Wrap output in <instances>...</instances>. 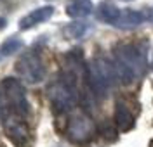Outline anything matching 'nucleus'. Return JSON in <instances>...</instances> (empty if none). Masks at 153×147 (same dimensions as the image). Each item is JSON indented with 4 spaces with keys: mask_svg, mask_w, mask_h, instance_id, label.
Here are the masks:
<instances>
[{
    "mask_svg": "<svg viewBox=\"0 0 153 147\" xmlns=\"http://www.w3.org/2000/svg\"><path fill=\"white\" fill-rule=\"evenodd\" d=\"M0 59H2V56H0Z\"/></svg>",
    "mask_w": 153,
    "mask_h": 147,
    "instance_id": "18",
    "label": "nucleus"
},
{
    "mask_svg": "<svg viewBox=\"0 0 153 147\" xmlns=\"http://www.w3.org/2000/svg\"><path fill=\"white\" fill-rule=\"evenodd\" d=\"M0 88H2V94H4V99H5L9 113L16 114V116H21V118L26 116L30 113V104H28L25 85L19 80L12 78V76H7V78L2 80Z\"/></svg>",
    "mask_w": 153,
    "mask_h": 147,
    "instance_id": "4",
    "label": "nucleus"
},
{
    "mask_svg": "<svg viewBox=\"0 0 153 147\" xmlns=\"http://www.w3.org/2000/svg\"><path fill=\"white\" fill-rule=\"evenodd\" d=\"M65 9H66V14L70 18L82 19V18H87L89 14H92L94 5L91 0H70Z\"/></svg>",
    "mask_w": 153,
    "mask_h": 147,
    "instance_id": "11",
    "label": "nucleus"
},
{
    "mask_svg": "<svg viewBox=\"0 0 153 147\" xmlns=\"http://www.w3.org/2000/svg\"><path fill=\"white\" fill-rule=\"evenodd\" d=\"M52 14H54V7L52 5H44V7H37V9H33L31 12H28L26 16H23L21 19H19L18 26L21 31H26V29H31L35 28L37 24H42V23H45L52 18Z\"/></svg>",
    "mask_w": 153,
    "mask_h": 147,
    "instance_id": "8",
    "label": "nucleus"
},
{
    "mask_svg": "<svg viewBox=\"0 0 153 147\" xmlns=\"http://www.w3.org/2000/svg\"><path fill=\"white\" fill-rule=\"evenodd\" d=\"M16 71L26 83H38L45 78V66L37 50L25 52L16 62Z\"/></svg>",
    "mask_w": 153,
    "mask_h": 147,
    "instance_id": "6",
    "label": "nucleus"
},
{
    "mask_svg": "<svg viewBox=\"0 0 153 147\" xmlns=\"http://www.w3.org/2000/svg\"><path fill=\"white\" fill-rule=\"evenodd\" d=\"M92 29V26L89 23H84V21H76V23H70L63 28V33L66 38H84L87 33Z\"/></svg>",
    "mask_w": 153,
    "mask_h": 147,
    "instance_id": "13",
    "label": "nucleus"
},
{
    "mask_svg": "<svg viewBox=\"0 0 153 147\" xmlns=\"http://www.w3.org/2000/svg\"><path fill=\"white\" fill-rule=\"evenodd\" d=\"M4 132L16 147H31V132L25 118L7 113L4 116Z\"/></svg>",
    "mask_w": 153,
    "mask_h": 147,
    "instance_id": "7",
    "label": "nucleus"
},
{
    "mask_svg": "<svg viewBox=\"0 0 153 147\" xmlns=\"http://www.w3.org/2000/svg\"><path fill=\"white\" fill-rule=\"evenodd\" d=\"M5 23H7V21L4 19V18H0V29H2V28H5Z\"/></svg>",
    "mask_w": 153,
    "mask_h": 147,
    "instance_id": "15",
    "label": "nucleus"
},
{
    "mask_svg": "<svg viewBox=\"0 0 153 147\" xmlns=\"http://www.w3.org/2000/svg\"><path fill=\"white\" fill-rule=\"evenodd\" d=\"M113 121H115V127L120 132H129V130L134 128V114L124 100H117Z\"/></svg>",
    "mask_w": 153,
    "mask_h": 147,
    "instance_id": "9",
    "label": "nucleus"
},
{
    "mask_svg": "<svg viewBox=\"0 0 153 147\" xmlns=\"http://www.w3.org/2000/svg\"><path fill=\"white\" fill-rule=\"evenodd\" d=\"M120 14H122V10L118 9L111 0H103V2L97 5V10H96L97 19L106 23V24H113V26L118 23Z\"/></svg>",
    "mask_w": 153,
    "mask_h": 147,
    "instance_id": "10",
    "label": "nucleus"
},
{
    "mask_svg": "<svg viewBox=\"0 0 153 147\" xmlns=\"http://www.w3.org/2000/svg\"><path fill=\"white\" fill-rule=\"evenodd\" d=\"M23 47H25V43H23L18 37H10V38H7L2 45H0V56H2V57H7L10 54H14V52H19Z\"/></svg>",
    "mask_w": 153,
    "mask_h": 147,
    "instance_id": "14",
    "label": "nucleus"
},
{
    "mask_svg": "<svg viewBox=\"0 0 153 147\" xmlns=\"http://www.w3.org/2000/svg\"><path fill=\"white\" fill-rule=\"evenodd\" d=\"M152 69H153V59H152Z\"/></svg>",
    "mask_w": 153,
    "mask_h": 147,
    "instance_id": "17",
    "label": "nucleus"
},
{
    "mask_svg": "<svg viewBox=\"0 0 153 147\" xmlns=\"http://www.w3.org/2000/svg\"><path fill=\"white\" fill-rule=\"evenodd\" d=\"M115 75L122 83H132L146 69V52L137 43H120L113 50Z\"/></svg>",
    "mask_w": 153,
    "mask_h": 147,
    "instance_id": "1",
    "label": "nucleus"
},
{
    "mask_svg": "<svg viewBox=\"0 0 153 147\" xmlns=\"http://www.w3.org/2000/svg\"><path fill=\"white\" fill-rule=\"evenodd\" d=\"M144 19H148L146 14L139 12V10H134V9H127L120 14V19H118V23L115 26L122 28V29H132L136 26H139Z\"/></svg>",
    "mask_w": 153,
    "mask_h": 147,
    "instance_id": "12",
    "label": "nucleus"
},
{
    "mask_svg": "<svg viewBox=\"0 0 153 147\" xmlns=\"http://www.w3.org/2000/svg\"><path fill=\"white\" fill-rule=\"evenodd\" d=\"M94 135H96V125L89 114L76 113L68 119L66 137L70 138V142H73L76 146H84V144H89L94 138Z\"/></svg>",
    "mask_w": 153,
    "mask_h": 147,
    "instance_id": "5",
    "label": "nucleus"
},
{
    "mask_svg": "<svg viewBox=\"0 0 153 147\" xmlns=\"http://www.w3.org/2000/svg\"><path fill=\"white\" fill-rule=\"evenodd\" d=\"M47 97L52 109L56 113H68L78 102L76 90V75L70 71H63L56 80H52L47 87Z\"/></svg>",
    "mask_w": 153,
    "mask_h": 147,
    "instance_id": "2",
    "label": "nucleus"
},
{
    "mask_svg": "<svg viewBox=\"0 0 153 147\" xmlns=\"http://www.w3.org/2000/svg\"><path fill=\"white\" fill-rule=\"evenodd\" d=\"M148 18H150V19L153 21V10H150V16H148Z\"/></svg>",
    "mask_w": 153,
    "mask_h": 147,
    "instance_id": "16",
    "label": "nucleus"
},
{
    "mask_svg": "<svg viewBox=\"0 0 153 147\" xmlns=\"http://www.w3.org/2000/svg\"><path fill=\"white\" fill-rule=\"evenodd\" d=\"M115 78L113 62H110L105 57H96L85 68V81L91 94L97 99H103L108 95V90L111 88Z\"/></svg>",
    "mask_w": 153,
    "mask_h": 147,
    "instance_id": "3",
    "label": "nucleus"
}]
</instances>
